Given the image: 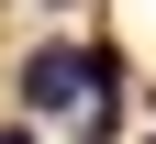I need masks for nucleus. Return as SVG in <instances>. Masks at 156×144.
<instances>
[{
	"mask_svg": "<svg viewBox=\"0 0 156 144\" xmlns=\"http://www.w3.org/2000/svg\"><path fill=\"white\" fill-rule=\"evenodd\" d=\"M45 11H67V0H45Z\"/></svg>",
	"mask_w": 156,
	"mask_h": 144,
	"instance_id": "2",
	"label": "nucleus"
},
{
	"mask_svg": "<svg viewBox=\"0 0 156 144\" xmlns=\"http://www.w3.org/2000/svg\"><path fill=\"white\" fill-rule=\"evenodd\" d=\"M145 144H156V133H145Z\"/></svg>",
	"mask_w": 156,
	"mask_h": 144,
	"instance_id": "3",
	"label": "nucleus"
},
{
	"mask_svg": "<svg viewBox=\"0 0 156 144\" xmlns=\"http://www.w3.org/2000/svg\"><path fill=\"white\" fill-rule=\"evenodd\" d=\"M0 144H34V122H0Z\"/></svg>",
	"mask_w": 156,
	"mask_h": 144,
	"instance_id": "1",
	"label": "nucleus"
}]
</instances>
